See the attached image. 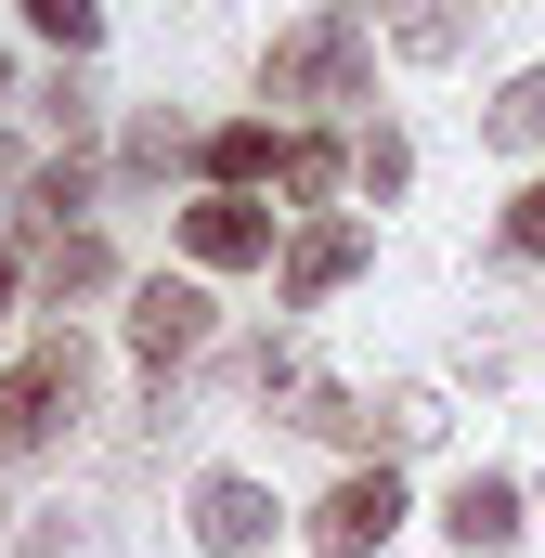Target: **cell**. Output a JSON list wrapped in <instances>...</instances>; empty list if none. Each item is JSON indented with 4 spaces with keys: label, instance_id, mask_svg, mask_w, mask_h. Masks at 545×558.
I'll use <instances>...</instances> for the list:
<instances>
[{
    "label": "cell",
    "instance_id": "6da1fadb",
    "mask_svg": "<svg viewBox=\"0 0 545 558\" xmlns=\"http://www.w3.org/2000/svg\"><path fill=\"white\" fill-rule=\"evenodd\" d=\"M364 52H377V13L364 0H325V13H299L261 52V92L272 105H364Z\"/></svg>",
    "mask_w": 545,
    "mask_h": 558
},
{
    "label": "cell",
    "instance_id": "7a4b0ae2",
    "mask_svg": "<svg viewBox=\"0 0 545 558\" xmlns=\"http://www.w3.org/2000/svg\"><path fill=\"white\" fill-rule=\"evenodd\" d=\"M78 403H92V351H78V338H39V351L0 377V454H39Z\"/></svg>",
    "mask_w": 545,
    "mask_h": 558
},
{
    "label": "cell",
    "instance_id": "3957f363",
    "mask_svg": "<svg viewBox=\"0 0 545 558\" xmlns=\"http://www.w3.org/2000/svg\"><path fill=\"white\" fill-rule=\"evenodd\" d=\"M390 533H403V481H390V468H351V481L312 507V558H377Z\"/></svg>",
    "mask_w": 545,
    "mask_h": 558
},
{
    "label": "cell",
    "instance_id": "277c9868",
    "mask_svg": "<svg viewBox=\"0 0 545 558\" xmlns=\"http://www.w3.org/2000/svg\"><path fill=\"white\" fill-rule=\"evenodd\" d=\"M131 351H143V377H169V364H195V351H208V286H143L131 299Z\"/></svg>",
    "mask_w": 545,
    "mask_h": 558
},
{
    "label": "cell",
    "instance_id": "5b68a950",
    "mask_svg": "<svg viewBox=\"0 0 545 558\" xmlns=\"http://www.w3.org/2000/svg\"><path fill=\"white\" fill-rule=\"evenodd\" d=\"M182 260L195 274H247V260H272V221L247 195H208V208H182Z\"/></svg>",
    "mask_w": 545,
    "mask_h": 558
},
{
    "label": "cell",
    "instance_id": "8992f818",
    "mask_svg": "<svg viewBox=\"0 0 545 558\" xmlns=\"http://www.w3.org/2000/svg\"><path fill=\"white\" fill-rule=\"evenodd\" d=\"M351 274H364V221H312V234L286 247V286H272V299H286V312H312V299H338Z\"/></svg>",
    "mask_w": 545,
    "mask_h": 558
},
{
    "label": "cell",
    "instance_id": "52a82bcc",
    "mask_svg": "<svg viewBox=\"0 0 545 558\" xmlns=\"http://www.w3.org/2000/svg\"><path fill=\"white\" fill-rule=\"evenodd\" d=\"M441 533H455L468 558H494V546H520L533 520H520V494H507L494 468H468V481H455V507H441Z\"/></svg>",
    "mask_w": 545,
    "mask_h": 558
},
{
    "label": "cell",
    "instance_id": "ba28073f",
    "mask_svg": "<svg viewBox=\"0 0 545 558\" xmlns=\"http://www.w3.org/2000/svg\"><path fill=\"white\" fill-rule=\"evenodd\" d=\"M195 546H221V558L272 546V494L261 481H195Z\"/></svg>",
    "mask_w": 545,
    "mask_h": 558
},
{
    "label": "cell",
    "instance_id": "9c48e42d",
    "mask_svg": "<svg viewBox=\"0 0 545 558\" xmlns=\"http://www.w3.org/2000/svg\"><path fill=\"white\" fill-rule=\"evenodd\" d=\"M468 26H481V0H390V52L403 65H455Z\"/></svg>",
    "mask_w": 545,
    "mask_h": 558
},
{
    "label": "cell",
    "instance_id": "30bf717a",
    "mask_svg": "<svg viewBox=\"0 0 545 558\" xmlns=\"http://www.w3.org/2000/svg\"><path fill=\"white\" fill-rule=\"evenodd\" d=\"M195 156H208V182H221V195H247V182H286V143H272L261 118H234V131H208Z\"/></svg>",
    "mask_w": 545,
    "mask_h": 558
},
{
    "label": "cell",
    "instance_id": "8fae6325",
    "mask_svg": "<svg viewBox=\"0 0 545 558\" xmlns=\"http://www.w3.org/2000/svg\"><path fill=\"white\" fill-rule=\"evenodd\" d=\"M481 143H494V156H545V65H520V78L481 105Z\"/></svg>",
    "mask_w": 545,
    "mask_h": 558
},
{
    "label": "cell",
    "instance_id": "7c38bea8",
    "mask_svg": "<svg viewBox=\"0 0 545 558\" xmlns=\"http://www.w3.org/2000/svg\"><path fill=\"white\" fill-rule=\"evenodd\" d=\"M39 286H52V299H92V286H118V260H105V234H52V260H39Z\"/></svg>",
    "mask_w": 545,
    "mask_h": 558
},
{
    "label": "cell",
    "instance_id": "4fadbf2b",
    "mask_svg": "<svg viewBox=\"0 0 545 558\" xmlns=\"http://www.w3.org/2000/svg\"><path fill=\"white\" fill-rule=\"evenodd\" d=\"M338 182H351V156H338V143H286V195H299V208H325Z\"/></svg>",
    "mask_w": 545,
    "mask_h": 558
},
{
    "label": "cell",
    "instance_id": "5bb4252c",
    "mask_svg": "<svg viewBox=\"0 0 545 558\" xmlns=\"http://www.w3.org/2000/svg\"><path fill=\"white\" fill-rule=\"evenodd\" d=\"M26 26H39L52 52H92V39H105V0H26Z\"/></svg>",
    "mask_w": 545,
    "mask_h": 558
},
{
    "label": "cell",
    "instance_id": "9a60e30c",
    "mask_svg": "<svg viewBox=\"0 0 545 558\" xmlns=\"http://www.w3.org/2000/svg\"><path fill=\"white\" fill-rule=\"evenodd\" d=\"M351 182H364V195H403V182H415L403 131H364V143H351Z\"/></svg>",
    "mask_w": 545,
    "mask_h": 558
},
{
    "label": "cell",
    "instance_id": "2e32d148",
    "mask_svg": "<svg viewBox=\"0 0 545 558\" xmlns=\"http://www.w3.org/2000/svg\"><path fill=\"white\" fill-rule=\"evenodd\" d=\"M377 441H390V454L441 441V403H428V390H390V403H377Z\"/></svg>",
    "mask_w": 545,
    "mask_h": 558
},
{
    "label": "cell",
    "instance_id": "e0dca14e",
    "mask_svg": "<svg viewBox=\"0 0 545 558\" xmlns=\"http://www.w3.org/2000/svg\"><path fill=\"white\" fill-rule=\"evenodd\" d=\"M78 195H92V156H78V143H65V169H39V182H26V208H39V221H52V234H65V208H78Z\"/></svg>",
    "mask_w": 545,
    "mask_h": 558
},
{
    "label": "cell",
    "instance_id": "ac0fdd59",
    "mask_svg": "<svg viewBox=\"0 0 545 558\" xmlns=\"http://www.w3.org/2000/svg\"><path fill=\"white\" fill-rule=\"evenodd\" d=\"M507 260H545V182L507 195Z\"/></svg>",
    "mask_w": 545,
    "mask_h": 558
},
{
    "label": "cell",
    "instance_id": "d6986e66",
    "mask_svg": "<svg viewBox=\"0 0 545 558\" xmlns=\"http://www.w3.org/2000/svg\"><path fill=\"white\" fill-rule=\"evenodd\" d=\"M13 182H26V169H13V143H0V195H13Z\"/></svg>",
    "mask_w": 545,
    "mask_h": 558
},
{
    "label": "cell",
    "instance_id": "ffe728a7",
    "mask_svg": "<svg viewBox=\"0 0 545 558\" xmlns=\"http://www.w3.org/2000/svg\"><path fill=\"white\" fill-rule=\"evenodd\" d=\"M0 312H13V260H0Z\"/></svg>",
    "mask_w": 545,
    "mask_h": 558
},
{
    "label": "cell",
    "instance_id": "44dd1931",
    "mask_svg": "<svg viewBox=\"0 0 545 558\" xmlns=\"http://www.w3.org/2000/svg\"><path fill=\"white\" fill-rule=\"evenodd\" d=\"M0 92H13V65H0Z\"/></svg>",
    "mask_w": 545,
    "mask_h": 558
}]
</instances>
